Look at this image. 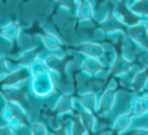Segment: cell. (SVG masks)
Wrapping results in <instances>:
<instances>
[{
    "label": "cell",
    "mask_w": 148,
    "mask_h": 135,
    "mask_svg": "<svg viewBox=\"0 0 148 135\" xmlns=\"http://www.w3.org/2000/svg\"><path fill=\"white\" fill-rule=\"evenodd\" d=\"M90 17V5L86 3V0H82L78 7V18L79 20H86Z\"/></svg>",
    "instance_id": "13"
},
{
    "label": "cell",
    "mask_w": 148,
    "mask_h": 135,
    "mask_svg": "<svg viewBox=\"0 0 148 135\" xmlns=\"http://www.w3.org/2000/svg\"><path fill=\"white\" fill-rule=\"evenodd\" d=\"M82 69H83V71H86L88 74H94L100 69V65L97 62H95L92 59H88L83 62V68Z\"/></svg>",
    "instance_id": "14"
},
{
    "label": "cell",
    "mask_w": 148,
    "mask_h": 135,
    "mask_svg": "<svg viewBox=\"0 0 148 135\" xmlns=\"http://www.w3.org/2000/svg\"><path fill=\"white\" fill-rule=\"evenodd\" d=\"M30 90L36 97H47L55 91V82L52 79L51 71L46 70L40 74L31 77Z\"/></svg>",
    "instance_id": "1"
},
{
    "label": "cell",
    "mask_w": 148,
    "mask_h": 135,
    "mask_svg": "<svg viewBox=\"0 0 148 135\" xmlns=\"http://www.w3.org/2000/svg\"><path fill=\"white\" fill-rule=\"evenodd\" d=\"M72 110H73V97L70 95L61 96L57 100V103L55 104V108H53V112L59 116L66 114V113L72 112Z\"/></svg>",
    "instance_id": "6"
},
{
    "label": "cell",
    "mask_w": 148,
    "mask_h": 135,
    "mask_svg": "<svg viewBox=\"0 0 148 135\" xmlns=\"http://www.w3.org/2000/svg\"><path fill=\"white\" fill-rule=\"evenodd\" d=\"M39 52L40 49L39 48H29L25 49L22 53L18 56L17 59V64L21 65V66H30V64H33L36 59H39Z\"/></svg>",
    "instance_id": "7"
},
{
    "label": "cell",
    "mask_w": 148,
    "mask_h": 135,
    "mask_svg": "<svg viewBox=\"0 0 148 135\" xmlns=\"http://www.w3.org/2000/svg\"><path fill=\"white\" fill-rule=\"evenodd\" d=\"M0 35L9 42H16L20 35V25L17 22H8L0 29Z\"/></svg>",
    "instance_id": "5"
},
{
    "label": "cell",
    "mask_w": 148,
    "mask_h": 135,
    "mask_svg": "<svg viewBox=\"0 0 148 135\" xmlns=\"http://www.w3.org/2000/svg\"><path fill=\"white\" fill-rule=\"evenodd\" d=\"M44 62L47 65L51 73H57V74H65V68H66V61L62 57L57 56V55L52 53L44 59Z\"/></svg>",
    "instance_id": "4"
},
{
    "label": "cell",
    "mask_w": 148,
    "mask_h": 135,
    "mask_svg": "<svg viewBox=\"0 0 148 135\" xmlns=\"http://www.w3.org/2000/svg\"><path fill=\"white\" fill-rule=\"evenodd\" d=\"M29 70H30V74H31V77H33V75H36V74L43 73V71L48 70V69H47V65H46V62H44V60L36 59L33 64H30Z\"/></svg>",
    "instance_id": "10"
},
{
    "label": "cell",
    "mask_w": 148,
    "mask_h": 135,
    "mask_svg": "<svg viewBox=\"0 0 148 135\" xmlns=\"http://www.w3.org/2000/svg\"><path fill=\"white\" fill-rule=\"evenodd\" d=\"M81 101H82V104H83L88 110L94 109V103H95L94 94H84V95H82V96H81Z\"/></svg>",
    "instance_id": "15"
},
{
    "label": "cell",
    "mask_w": 148,
    "mask_h": 135,
    "mask_svg": "<svg viewBox=\"0 0 148 135\" xmlns=\"http://www.w3.org/2000/svg\"><path fill=\"white\" fill-rule=\"evenodd\" d=\"M79 52L87 55L90 57H97L103 53V48L99 46V44L95 43H90V42H84V43H81L78 47H77Z\"/></svg>",
    "instance_id": "8"
},
{
    "label": "cell",
    "mask_w": 148,
    "mask_h": 135,
    "mask_svg": "<svg viewBox=\"0 0 148 135\" xmlns=\"http://www.w3.org/2000/svg\"><path fill=\"white\" fill-rule=\"evenodd\" d=\"M1 94L7 101L18 103L26 107V95L22 92L20 86H13V87H1Z\"/></svg>",
    "instance_id": "3"
},
{
    "label": "cell",
    "mask_w": 148,
    "mask_h": 135,
    "mask_svg": "<svg viewBox=\"0 0 148 135\" xmlns=\"http://www.w3.org/2000/svg\"><path fill=\"white\" fill-rule=\"evenodd\" d=\"M57 4L60 5V7L65 8V9H74L77 5V1L75 0H56Z\"/></svg>",
    "instance_id": "17"
},
{
    "label": "cell",
    "mask_w": 148,
    "mask_h": 135,
    "mask_svg": "<svg viewBox=\"0 0 148 135\" xmlns=\"http://www.w3.org/2000/svg\"><path fill=\"white\" fill-rule=\"evenodd\" d=\"M13 133H14V130H13L9 125L1 126V127H0V134H13Z\"/></svg>",
    "instance_id": "18"
},
{
    "label": "cell",
    "mask_w": 148,
    "mask_h": 135,
    "mask_svg": "<svg viewBox=\"0 0 148 135\" xmlns=\"http://www.w3.org/2000/svg\"><path fill=\"white\" fill-rule=\"evenodd\" d=\"M30 133L34 135H46L48 134V130H47V126L44 123L36 121V122H33L30 125Z\"/></svg>",
    "instance_id": "12"
},
{
    "label": "cell",
    "mask_w": 148,
    "mask_h": 135,
    "mask_svg": "<svg viewBox=\"0 0 148 135\" xmlns=\"http://www.w3.org/2000/svg\"><path fill=\"white\" fill-rule=\"evenodd\" d=\"M31 79V74L27 66H18L10 70L7 75L0 78V87H13L20 86L21 83Z\"/></svg>",
    "instance_id": "2"
},
{
    "label": "cell",
    "mask_w": 148,
    "mask_h": 135,
    "mask_svg": "<svg viewBox=\"0 0 148 135\" xmlns=\"http://www.w3.org/2000/svg\"><path fill=\"white\" fill-rule=\"evenodd\" d=\"M118 12H120L121 14H123V17H125V22L129 23V25H133V23H135L136 21L139 20L136 16L129 13V10L126 9V7H125V3H121V4L118 5Z\"/></svg>",
    "instance_id": "11"
},
{
    "label": "cell",
    "mask_w": 148,
    "mask_h": 135,
    "mask_svg": "<svg viewBox=\"0 0 148 135\" xmlns=\"http://www.w3.org/2000/svg\"><path fill=\"white\" fill-rule=\"evenodd\" d=\"M9 71H10V62L0 55V78L7 75Z\"/></svg>",
    "instance_id": "16"
},
{
    "label": "cell",
    "mask_w": 148,
    "mask_h": 135,
    "mask_svg": "<svg viewBox=\"0 0 148 135\" xmlns=\"http://www.w3.org/2000/svg\"><path fill=\"white\" fill-rule=\"evenodd\" d=\"M42 40H43L44 47L52 52H56L57 49L61 48V40L59 39V36H56L52 33L42 34Z\"/></svg>",
    "instance_id": "9"
}]
</instances>
